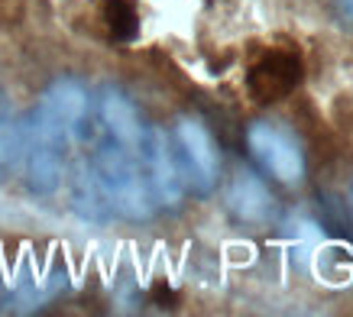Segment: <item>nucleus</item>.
<instances>
[{
  "instance_id": "9",
  "label": "nucleus",
  "mask_w": 353,
  "mask_h": 317,
  "mask_svg": "<svg viewBox=\"0 0 353 317\" xmlns=\"http://www.w3.org/2000/svg\"><path fill=\"white\" fill-rule=\"evenodd\" d=\"M108 23L114 39H120V43L137 36V13L127 7V0H108Z\"/></svg>"
},
{
  "instance_id": "7",
  "label": "nucleus",
  "mask_w": 353,
  "mask_h": 317,
  "mask_svg": "<svg viewBox=\"0 0 353 317\" xmlns=\"http://www.w3.org/2000/svg\"><path fill=\"white\" fill-rule=\"evenodd\" d=\"M97 114H101V123H104V133H108L114 143L139 152L143 136H146V123H143L137 104H133L120 88H104L101 104H97Z\"/></svg>"
},
{
  "instance_id": "1",
  "label": "nucleus",
  "mask_w": 353,
  "mask_h": 317,
  "mask_svg": "<svg viewBox=\"0 0 353 317\" xmlns=\"http://www.w3.org/2000/svg\"><path fill=\"white\" fill-rule=\"evenodd\" d=\"M91 175H94L110 214H120L127 221H150L152 217L156 204H152L137 149L120 146L108 136L91 158Z\"/></svg>"
},
{
  "instance_id": "10",
  "label": "nucleus",
  "mask_w": 353,
  "mask_h": 317,
  "mask_svg": "<svg viewBox=\"0 0 353 317\" xmlns=\"http://www.w3.org/2000/svg\"><path fill=\"white\" fill-rule=\"evenodd\" d=\"M334 13L343 23H353V0H334Z\"/></svg>"
},
{
  "instance_id": "4",
  "label": "nucleus",
  "mask_w": 353,
  "mask_h": 317,
  "mask_svg": "<svg viewBox=\"0 0 353 317\" xmlns=\"http://www.w3.org/2000/svg\"><path fill=\"white\" fill-rule=\"evenodd\" d=\"M139 162H143V175L150 185L152 204L165 207V211H179L185 198V178L179 172V158L172 149V136L159 127H146L143 146H139Z\"/></svg>"
},
{
  "instance_id": "5",
  "label": "nucleus",
  "mask_w": 353,
  "mask_h": 317,
  "mask_svg": "<svg viewBox=\"0 0 353 317\" xmlns=\"http://www.w3.org/2000/svg\"><path fill=\"white\" fill-rule=\"evenodd\" d=\"M299 81H301V59L295 52L263 55V59L250 68V74H246V88H250V94L256 97L259 104L289 97Z\"/></svg>"
},
{
  "instance_id": "3",
  "label": "nucleus",
  "mask_w": 353,
  "mask_h": 317,
  "mask_svg": "<svg viewBox=\"0 0 353 317\" xmlns=\"http://www.w3.org/2000/svg\"><path fill=\"white\" fill-rule=\"evenodd\" d=\"M246 146L259 169L282 185H295L305 178V152L292 130L272 120H256L246 130Z\"/></svg>"
},
{
  "instance_id": "8",
  "label": "nucleus",
  "mask_w": 353,
  "mask_h": 317,
  "mask_svg": "<svg viewBox=\"0 0 353 317\" xmlns=\"http://www.w3.org/2000/svg\"><path fill=\"white\" fill-rule=\"evenodd\" d=\"M26 158V116H0V181Z\"/></svg>"
},
{
  "instance_id": "6",
  "label": "nucleus",
  "mask_w": 353,
  "mask_h": 317,
  "mask_svg": "<svg viewBox=\"0 0 353 317\" xmlns=\"http://www.w3.org/2000/svg\"><path fill=\"white\" fill-rule=\"evenodd\" d=\"M227 207L240 223L246 227H269L276 221V198L272 191L266 188V181L253 175V172H240L230 185V194H227Z\"/></svg>"
},
{
  "instance_id": "2",
  "label": "nucleus",
  "mask_w": 353,
  "mask_h": 317,
  "mask_svg": "<svg viewBox=\"0 0 353 317\" xmlns=\"http://www.w3.org/2000/svg\"><path fill=\"white\" fill-rule=\"evenodd\" d=\"M172 149L179 158L185 188H192L194 194H211L221 181V152L211 130L198 116H182L172 130Z\"/></svg>"
}]
</instances>
